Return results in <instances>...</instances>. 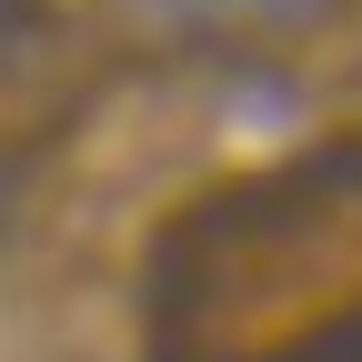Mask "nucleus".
I'll list each match as a JSON object with an SVG mask.
<instances>
[{"label": "nucleus", "instance_id": "1", "mask_svg": "<svg viewBox=\"0 0 362 362\" xmlns=\"http://www.w3.org/2000/svg\"><path fill=\"white\" fill-rule=\"evenodd\" d=\"M151 362H362V272L312 282L292 171L171 221L151 262Z\"/></svg>", "mask_w": 362, "mask_h": 362}, {"label": "nucleus", "instance_id": "2", "mask_svg": "<svg viewBox=\"0 0 362 362\" xmlns=\"http://www.w3.org/2000/svg\"><path fill=\"white\" fill-rule=\"evenodd\" d=\"M262 11H322V0H262Z\"/></svg>", "mask_w": 362, "mask_h": 362}, {"label": "nucleus", "instance_id": "3", "mask_svg": "<svg viewBox=\"0 0 362 362\" xmlns=\"http://www.w3.org/2000/svg\"><path fill=\"white\" fill-rule=\"evenodd\" d=\"M0 21H21V0H0Z\"/></svg>", "mask_w": 362, "mask_h": 362}]
</instances>
